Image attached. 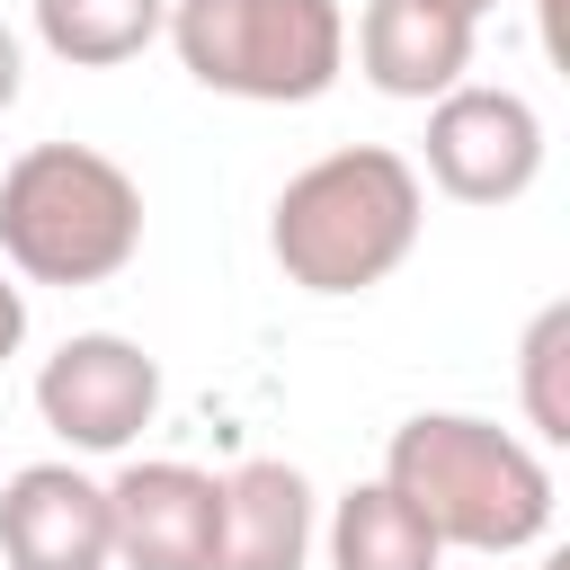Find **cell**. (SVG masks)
<instances>
[{"label": "cell", "instance_id": "obj_1", "mask_svg": "<svg viewBox=\"0 0 570 570\" xmlns=\"http://www.w3.org/2000/svg\"><path fill=\"white\" fill-rule=\"evenodd\" d=\"M383 481L428 517V534L445 552H481V561H508L525 543L552 534V463L499 428V419H472V410H419L392 428V454H383Z\"/></svg>", "mask_w": 570, "mask_h": 570}, {"label": "cell", "instance_id": "obj_2", "mask_svg": "<svg viewBox=\"0 0 570 570\" xmlns=\"http://www.w3.org/2000/svg\"><path fill=\"white\" fill-rule=\"evenodd\" d=\"M419 223H428L419 169L383 142H347L285 178L267 214V249L303 294H365L419 249Z\"/></svg>", "mask_w": 570, "mask_h": 570}, {"label": "cell", "instance_id": "obj_3", "mask_svg": "<svg viewBox=\"0 0 570 570\" xmlns=\"http://www.w3.org/2000/svg\"><path fill=\"white\" fill-rule=\"evenodd\" d=\"M142 249V187L89 142H27L0 169V258L27 285H107Z\"/></svg>", "mask_w": 570, "mask_h": 570}, {"label": "cell", "instance_id": "obj_4", "mask_svg": "<svg viewBox=\"0 0 570 570\" xmlns=\"http://www.w3.org/2000/svg\"><path fill=\"white\" fill-rule=\"evenodd\" d=\"M160 36L178 45L187 80L249 107H312L347 62L338 0H169Z\"/></svg>", "mask_w": 570, "mask_h": 570}, {"label": "cell", "instance_id": "obj_5", "mask_svg": "<svg viewBox=\"0 0 570 570\" xmlns=\"http://www.w3.org/2000/svg\"><path fill=\"white\" fill-rule=\"evenodd\" d=\"M428 178L454 205H517L543 178V116L517 89L454 80L445 98H428Z\"/></svg>", "mask_w": 570, "mask_h": 570}, {"label": "cell", "instance_id": "obj_6", "mask_svg": "<svg viewBox=\"0 0 570 570\" xmlns=\"http://www.w3.org/2000/svg\"><path fill=\"white\" fill-rule=\"evenodd\" d=\"M36 410L71 454H125L160 410V365L116 330H80V338H62L45 356Z\"/></svg>", "mask_w": 570, "mask_h": 570}, {"label": "cell", "instance_id": "obj_7", "mask_svg": "<svg viewBox=\"0 0 570 570\" xmlns=\"http://www.w3.org/2000/svg\"><path fill=\"white\" fill-rule=\"evenodd\" d=\"M223 481L196 463H125L107 481V534L125 570H214Z\"/></svg>", "mask_w": 570, "mask_h": 570}, {"label": "cell", "instance_id": "obj_8", "mask_svg": "<svg viewBox=\"0 0 570 570\" xmlns=\"http://www.w3.org/2000/svg\"><path fill=\"white\" fill-rule=\"evenodd\" d=\"M0 561L9 570H107L116 534H107V481L71 472V463H27L0 490Z\"/></svg>", "mask_w": 570, "mask_h": 570}, {"label": "cell", "instance_id": "obj_9", "mask_svg": "<svg viewBox=\"0 0 570 570\" xmlns=\"http://www.w3.org/2000/svg\"><path fill=\"white\" fill-rule=\"evenodd\" d=\"M356 71L383 98H445L472 71V18L436 9V0H365L356 18Z\"/></svg>", "mask_w": 570, "mask_h": 570}, {"label": "cell", "instance_id": "obj_10", "mask_svg": "<svg viewBox=\"0 0 570 570\" xmlns=\"http://www.w3.org/2000/svg\"><path fill=\"white\" fill-rule=\"evenodd\" d=\"M312 561V481L276 454H249L223 472V525H214V570H303Z\"/></svg>", "mask_w": 570, "mask_h": 570}, {"label": "cell", "instance_id": "obj_11", "mask_svg": "<svg viewBox=\"0 0 570 570\" xmlns=\"http://www.w3.org/2000/svg\"><path fill=\"white\" fill-rule=\"evenodd\" d=\"M436 561H445V543L392 481H356L330 508V570H436Z\"/></svg>", "mask_w": 570, "mask_h": 570}, {"label": "cell", "instance_id": "obj_12", "mask_svg": "<svg viewBox=\"0 0 570 570\" xmlns=\"http://www.w3.org/2000/svg\"><path fill=\"white\" fill-rule=\"evenodd\" d=\"M160 27H169V0H36L45 53H62V62H80V71L134 62Z\"/></svg>", "mask_w": 570, "mask_h": 570}, {"label": "cell", "instance_id": "obj_13", "mask_svg": "<svg viewBox=\"0 0 570 570\" xmlns=\"http://www.w3.org/2000/svg\"><path fill=\"white\" fill-rule=\"evenodd\" d=\"M517 374H525V428L543 445H570V303H543L525 347H517Z\"/></svg>", "mask_w": 570, "mask_h": 570}, {"label": "cell", "instance_id": "obj_14", "mask_svg": "<svg viewBox=\"0 0 570 570\" xmlns=\"http://www.w3.org/2000/svg\"><path fill=\"white\" fill-rule=\"evenodd\" d=\"M18 80H27V53H18V27L0 18V116L18 107Z\"/></svg>", "mask_w": 570, "mask_h": 570}, {"label": "cell", "instance_id": "obj_15", "mask_svg": "<svg viewBox=\"0 0 570 570\" xmlns=\"http://www.w3.org/2000/svg\"><path fill=\"white\" fill-rule=\"evenodd\" d=\"M18 338H27V294H18L9 276H0V365L18 356Z\"/></svg>", "mask_w": 570, "mask_h": 570}, {"label": "cell", "instance_id": "obj_16", "mask_svg": "<svg viewBox=\"0 0 570 570\" xmlns=\"http://www.w3.org/2000/svg\"><path fill=\"white\" fill-rule=\"evenodd\" d=\"M534 27H543V53L561 62V53H570V36H561V0H534Z\"/></svg>", "mask_w": 570, "mask_h": 570}, {"label": "cell", "instance_id": "obj_17", "mask_svg": "<svg viewBox=\"0 0 570 570\" xmlns=\"http://www.w3.org/2000/svg\"><path fill=\"white\" fill-rule=\"evenodd\" d=\"M436 9H454V18H472V27H481V9H499V0H436Z\"/></svg>", "mask_w": 570, "mask_h": 570}, {"label": "cell", "instance_id": "obj_18", "mask_svg": "<svg viewBox=\"0 0 570 570\" xmlns=\"http://www.w3.org/2000/svg\"><path fill=\"white\" fill-rule=\"evenodd\" d=\"M543 570H570V561H561V552H552V561H543Z\"/></svg>", "mask_w": 570, "mask_h": 570}]
</instances>
